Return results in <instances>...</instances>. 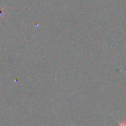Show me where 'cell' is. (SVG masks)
I'll return each mask as SVG.
<instances>
[{"instance_id":"obj_1","label":"cell","mask_w":126,"mask_h":126,"mask_svg":"<svg viewBox=\"0 0 126 126\" xmlns=\"http://www.w3.org/2000/svg\"><path fill=\"white\" fill-rule=\"evenodd\" d=\"M117 123H118V125L119 126H126V117L123 120V121H117Z\"/></svg>"}]
</instances>
